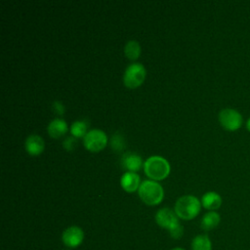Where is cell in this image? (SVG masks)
Returning <instances> with one entry per match:
<instances>
[{
  "mask_svg": "<svg viewBox=\"0 0 250 250\" xmlns=\"http://www.w3.org/2000/svg\"><path fill=\"white\" fill-rule=\"evenodd\" d=\"M201 209V201L193 195L188 194L179 197L175 203L174 211L176 215L183 220H192Z\"/></svg>",
  "mask_w": 250,
  "mask_h": 250,
  "instance_id": "obj_1",
  "label": "cell"
},
{
  "mask_svg": "<svg viewBox=\"0 0 250 250\" xmlns=\"http://www.w3.org/2000/svg\"><path fill=\"white\" fill-rule=\"evenodd\" d=\"M140 198L147 205L159 204L164 196V190L156 181L145 180L138 188Z\"/></svg>",
  "mask_w": 250,
  "mask_h": 250,
  "instance_id": "obj_2",
  "label": "cell"
},
{
  "mask_svg": "<svg viewBox=\"0 0 250 250\" xmlns=\"http://www.w3.org/2000/svg\"><path fill=\"white\" fill-rule=\"evenodd\" d=\"M144 170L148 178L152 180H163L170 172V165L164 157L153 155L146 160Z\"/></svg>",
  "mask_w": 250,
  "mask_h": 250,
  "instance_id": "obj_3",
  "label": "cell"
},
{
  "mask_svg": "<svg viewBox=\"0 0 250 250\" xmlns=\"http://www.w3.org/2000/svg\"><path fill=\"white\" fill-rule=\"evenodd\" d=\"M146 78V68L141 62L130 63L123 74V83L128 88H137Z\"/></svg>",
  "mask_w": 250,
  "mask_h": 250,
  "instance_id": "obj_4",
  "label": "cell"
},
{
  "mask_svg": "<svg viewBox=\"0 0 250 250\" xmlns=\"http://www.w3.org/2000/svg\"><path fill=\"white\" fill-rule=\"evenodd\" d=\"M219 122L221 126L228 131H235L242 125V115L233 108H223L219 112Z\"/></svg>",
  "mask_w": 250,
  "mask_h": 250,
  "instance_id": "obj_5",
  "label": "cell"
},
{
  "mask_svg": "<svg viewBox=\"0 0 250 250\" xmlns=\"http://www.w3.org/2000/svg\"><path fill=\"white\" fill-rule=\"evenodd\" d=\"M84 146L93 152L102 150L107 144V137L101 129H92L88 131L83 139Z\"/></svg>",
  "mask_w": 250,
  "mask_h": 250,
  "instance_id": "obj_6",
  "label": "cell"
},
{
  "mask_svg": "<svg viewBox=\"0 0 250 250\" xmlns=\"http://www.w3.org/2000/svg\"><path fill=\"white\" fill-rule=\"evenodd\" d=\"M84 240V231L78 226H70L66 228L62 234V241L67 248H76Z\"/></svg>",
  "mask_w": 250,
  "mask_h": 250,
  "instance_id": "obj_7",
  "label": "cell"
},
{
  "mask_svg": "<svg viewBox=\"0 0 250 250\" xmlns=\"http://www.w3.org/2000/svg\"><path fill=\"white\" fill-rule=\"evenodd\" d=\"M155 222L161 228L167 229L168 230L179 224V217L176 215L175 211L168 207L159 209L155 214Z\"/></svg>",
  "mask_w": 250,
  "mask_h": 250,
  "instance_id": "obj_8",
  "label": "cell"
},
{
  "mask_svg": "<svg viewBox=\"0 0 250 250\" xmlns=\"http://www.w3.org/2000/svg\"><path fill=\"white\" fill-rule=\"evenodd\" d=\"M44 146H45L44 140L39 135L32 134L25 139L24 147L30 155L35 156L40 154L44 150Z\"/></svg>",
  "mask_w": 250,
  "mask_h": 250,
  "instance_id": "obj_9",
  "label": "cell"
},
{
  "mask_svg": "<svg viewBox=\"0 0 250 250\" xmlns=\"http://www.w3.org/2000/svg\"><path fill=\"white\" fill-rule=\"evenodd\" d=\"M122 167L128 170L129 172H136L141 169L143 165V159L141 155L136 152H126L121 158Z\"/></svg>",
  "mask_w": 250,
  "mask_h": 250,
  "instance_id": "obj_10",
  "label": "cell"
},
{
  "mask_svg": "<svg viewBox=\"0 0 250 250\" xmlns=\"http://www.w3.org/2000/svg\"><path fill=\"white\" fill-rule=\"evenodd\" d=\"M120 185L124 190L128 192L135 191L139 188L140 183V176L136 172H125L120 179Z\"/></svg>",
  "mask_w": 250,
  "mask_h": 250,
  "instance_id": "obj_11",
  "label": "cell"
},
{
  "mask_svg": "<svg viewBox=\"0 0 250 250\" xmlns=\"http://www.w3.org/2000/svg\"><path fill=\"white\" fill-rule=\"evenodd\" d=\"M222 202L223 200L221 195L215 191H208L201 197V205L209 211H215L219 209L222 205Z\"/></svg>",
  "mask_w": 250,
  "mask_h": 250,
  "instance_id": "obj_12",
  "label": "cell"
},
{
  "mask_svg": "<svg viewBox=\"0 0 250 250\" xmlns=\"http://www.w3.org/2000/svg\"><path fill=\"white\" fill-rule=\"evenodd\" d=\"M49 135L53 138H60L67 131V124L62 118H54L47 126Z\"/></svg>",
  "mask_w": 250,
  "mask_h": 250,
  "instance_id": "obj_13",
  "label": "cell"
},
{
  "mask_svg": "<svg viewBox=\"0 0 250 250\" xmlns=\"http://www.w3.org/2000/svg\"><path fill=\"white\" fill-rule=\"evenodd\" d=\"M220 222H221V217L219 213H217L216 211H209L206 214H204V216L202 217L200 222V227L203 230L209 231L217 228Z\"/></svg>",
  "mask_w": 250,
  "mask_h": 250,
  "instance_id": "obj_14",
  "label": "cell"
},
{
  "mask_svg": "<svg viewBox=\"0 0 250 250\" xmlns=\"http://www.w3.org/2000/svg\"><path fill=\"white\" fill-rule=\"evenodd\" d=\"M191 250H212V242L207 234H197L191 241Z\"/></svg>",
  "mask_w": 250,
  "mask_h": 250,
  "instance_id": "obj_15",
  "label": "cell"
},
{
  "mask_svg": "<svg viewBox=\"0 0 250 250\" xmlns=\"http://www.w3.org/2000/svg\"><path fill=\"white\" fill-rule=\"evenodd\" d=\"M124 53L130 60L138 59L141 54L140 43L136 40H129L124 47Z\"/></svg>",
  "mask_w": 250,
  "mask_h": 250,
  "instance_id": "obj_16",
  "label": "cell"
},
{
  "mask_svg": "<svg viewBox=\"0 0 250 250\" xmlns=\"http://www.w3.org/2000/svg\"><path fill=\"white\" fill-rule=\"evenodd\" d=\"M88 122L85 119L82 120H76L74 121L70 126V133L73 137H85V135L88 133Z\"/></svg>",
  "mask_w": 250,
  "mask_h": 250,
  "instance_id": "obj_17",
  "label": "cell"
},
{
  "mask_svg": "<svg viewBox=\"0 0 250 250\" xmlns=\"http://www.w3.org/2000/svg\"><path fill=\"white\" fill-rule=\"evenodd\" d=\"M111 146L114 150L116 151H120L124 148L125 146V141L123 139V137L119 134V133H115L112 137H111Z\"/></svg>",
  "mask_w": 250,
  "mask_h": 250,
  "instance_id": "obj_18",
  "label": "cell"
},
{
  "mask_svg": "<svg viewBox=\"0 0 250 250\" xmlns=\"http://www.w3.org/2000/svg\"><path fill=\"white\" fill-rule=\"evenodd\" d=\"M169 233H170V236L174 239H180L182 238L183 234H184V228L183 226L179 223L177 224L176 226H174L173 228H171L169 229Z\"/></svg>",
  "mask_w": 250,
  "mask_h": 250,
  "instance_id": "obj_19",
  "label": "cell"
},
{
  "mask_svg": "<svg viewBox=\"0 0 250 250\" xmlns=\"http://www.w3.org/2000/svg\"><path fill=\"white\" fill-rule=\"evenodd\" d=\"M62 146L66 150H72L76 146V139L73 136H69L63 140Z\"/></svg>",
  "mask_w": 250,
  "mask_h": 250,
  "instance_id": "obj_20",
  "label": "cell"
},
{
  "mask_svg": "<svg viewBox=\"0 0 250 250\" xmlns=\"http://www.w3.org/2000/svg\"><path fill=\"white\" fill-rule=\"evenodd\" d=\"M52 108L53 110L59 114V115H62L64 113V105L62 104V103H61L60 101H55L53 102L52 104Z\"/></svg>",
  "mask_w": 250,
  "mask_h": 250,
  "instance_id": "obj_21",
  "label": "cell"
},
{
  "mask_svg": "<svg viewBox=\"0 0 250 250\" xmlns=\"http://www.w3.org/2000/svg\"><path fill=\"white\" fill-rule=\"evenodd\" d=\"M246 128H247V130L250 132V117L247 119V121H246Z\"/></svg>",
  "mask_w": 250,
  "mask_h": 250,
  "instance_id": "obj_22",
  "label": "cell"
},
{
  "mask_svg": "<svg viewBox=\"0 0 250 250\" xmlns=\"http://www.w3.org/2000/svg\"><path fill=\"white\" fill-rule=\"evenodd\" d=\"M171 250H186V249H184L182 247H175V248H172Z\"/></svg>",
  "mask_w": 250,
  "mask_h": 250,
  "instance_id": "obj_23",
  "label": "cell"
},
{
  "mask_svg": "<svg viewBox=\"0 0 250 250\" xmlns=\"http://www.w3.org/2000/svg\"><path fill=\"white\" fill-rule=\"evenodd\" d=\"M66 250H67V249H66Z\"/></svg>",
  "mask_w": 250,
  "mask_h": 250,
  "instance_id": "obj_24",
  "label": "cell"
}]
</instances>
